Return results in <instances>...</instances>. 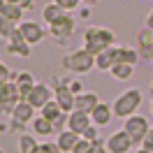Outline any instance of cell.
<instances>
[{
    "label": "cell",
    "mask_w": 153,
    "mask_h": 153,
    "mask_svg": "<svg viewBox=\"0 0 153 153\" xmlns=\"http://www.w3.org/2000/svg\"><path fill=\"white\" fill-rule=\"evenodd\" d=\"M114 42H116V35H114V30H109V28L88 26V28L84 30V49L91 51L93 56L102 53V51L109 49V47H114Z\"/></svg>",
    "instance_id": "cell-1"
},
{
    "label": "cell",
    "mask_w": 153,
    "mask_h": 153,
    "mask_svg": "<svg viewBox=\"0 0 153 153\" xmlns=\"http://www.w3.org/2000/svg\"><path fill=\"white\" fill-rule=\"evenodd\" d=\"M60 67L65 72H72V74H88L93 67H95V56L86 51V49H74L60 58Z\"/></svg>",
    "instance_id": "cell-2"
},
{
    "label": "cell",
    "mask_w": 153,
    "mask_h": 153,
    "mask_svg": "<svg viewBox=\"0 0 153 153\" xmlns=\"http://www.w3.org/2000/svg\"><path fill=\"white\" fill-rule=\"evenodd\" d=\"M144 95H142V88H125L121 95L114 100V116L116 118H130V116L137 114V109L142 107Z\"/></svg>",
    "instance_id": "cell-3"
},
{
    "label": "cell",
    "mask_w": 153,
    "mask_h": 153,
    "mask_svg": "<svg viewBox=\"0 0 153 153\" xmlns=\"http://www.w3.org/2000/svg\"><path fill=\"white\" fill-rule=\"evenodd\" d=\"M123 130L130 134V139H132L134 146H142L144 137H146L149 130H151V123H149L146 116L134 114V116H130V118H125V121H123Z\"/></svg>",
    "instance_id": "cell-4"
},
{
    "label": "cell",
    "mask_w": 153,
    "mask_h": 153,
    "mask_svg": "<svg viewBox=\"0 0 153 153\" xmlns=\"http://www.w3.org/2000/svg\"><path fill=\"white\" fill-rule=\"evenodd\" d=\"M74 28H76V19L70 14V12H65L56 23H51V26H49V35H51V37H56L58 44H67L70 37L74 35Z\"/></svg>",
    "instance_id": "cell-5"
},
{
    "label": "cell",
    "mask_w": 153,
    "mask_h": 153,
    "mask_svg": "<svg viewBox=\"0 0 153 153\" xmlns=\"http://www.w3.org/2000/svg\"><path fill=\"white\" fill-rule=\"evenodd\" d=\"M21 100V93L19 88H16V84L14 81H5V84H0V111L2 114L10 116L12 111H14V107L19 105Z\"/></svg>",
    "instance_id": "cell-6"
},
{
    "label": "cell",
    "mask_w": 153,
    "mask_h": 153,
    "mask_svg": "<svg viewBox=\"0 0 153 153\" xmlns=\"http://www.w3.org/2000/svg\"><path fill=\"white\" fill-rule=\"evenodd\" d=\"M19 33H21V37L28 42L30 47H35V44H39V42H44V37H47V33L49 30L39 23V21H28V19H23L19 23Z\"/></svg>",
    "instance_id": "cell-7"
},
{
    "label": "cell",
    "mask_w": 153,
    "mask_h": 153,
    "mask_svg": "<svg viewBox=\"0 0 153 153\" xmlns=\"http://www.w3.org/2000/svg\"><path fill=\"white\" fill-rule=\"evenodd\" d=\"M53 100H56L58 105H60V109L65 111V114H72L74 111V100H76V95L67 88V84L60 79V81H53Z\"/></svg>",
    "instance_id": "cell-8"
},
{
    "label": "cell",
    "mask_w": 153,
    "mask_h": 153,
    "mask_svg": "<svg viewBox=\"0 0 153 153\" xmlns=\"http://www.w3.org/2000/svg\"><path fill=\"white\" fill-rule=\"evenodd\" d=\"M105 146H107L109 153H130L134 144H132V139H130V134L121 128V130H116V132H111L107 137Z\"/></svg>",
    "instance_id": "cell-9"
},
{
    "label": "cell",
    "mask_w": 153,
    "mask_h": 153,
    "mask_svg": "<svg viewBox=\"0 0 153 153\" xmlns=\"http://www.w3.org/2000/svg\"><path fill=\"white\" fill-rule=\"evenodd\" d=\"M26 100H28L35 109H42L44 105H49V102L53 100V88L49 86V84H44V81H37V84H35V88L28 93V97H26Z\"/></svg>",
    "instance_id": "cell-10"
},
{
    "label": "cell",
    "mask_w": 153,
    "mask_h": 153,
    "mask_svg": "<svg viewBox=\"0 0 153 153\" xmlns=\"http://www.w3.org/2000/svg\"><path fill=\"white\" fill-rule=\"evenodd\" d=\"M12 81L16 84V88H19V93H21V97L26 100L28 97V93L35 88V74L33 72H28V70H21V72H12Z\"/></svg>",
    "instance_id": "cell-11"
},
{
    "label": "cell",
    "mask_w": 153,
    "mask_h": 153,
    "mask_svg": "<svg viewBox=\"0 0 153 153\" xmlns=\"http://www.w3.org/2000/svg\"><path fill=\"white\" fill-rule=\"evenodd\" d=\"M5 47H7V53H12L16 58H30V53H33V47L21 37V33H16L12 39H7Z\"/></svg>",
    "instance_id": "cell-12"
},
{
    "label": "cell",
    "mask_w": 153,
    "mask_h": 153,
    "mask_svg": "<svg viewBox=\"0 0 153 153\" xmlns=\"http://www.w3.org/2000/svg\"><path fill=\"white\" fill-rule=\"evenodd\" d=\"M100 102H102V100H100V95H97L95 91H84V93H81V95H76V100H74V111L91 114Z\"/></svg>",
    "instance_id": "cell-13"
},
{
    "label": "cell",
    "mask_w": 153,
    "mask_h": 153,
    "mask_svg": "<svg viewBox=\"0 0 153 153\" xmlns=\"http://www.w3.org/2000/svg\"><path fill=\"white\" fill-rule=\"evenodd\" d=\"M111 118H116V116H114V107L109 105V102H100V105L91 111V121H93V125H97V128L109 125Z\"/></svg>",
    "instance_id": "cell-14"
},
{
    "label": "cell",
    "mask_w": 153,
    "mask_h": 153,
    "mask_svg": "<svg viewBox=\"0 0 153 153\" xmlns=\"http://www.w3.org/2000/svg\"><path fill=\"white\" fill-rule=\"evenodd\" d=\"M35 111H37V109L30 105L28 100H21L19 105L14 107V111L10 114V118H14V121H19V123H23V125H30V123H33V118L37 116Z\"/></svg>",
    "instance_id": "cell-15"
},
{
    "label": "cell",
    "mask_w": 153,
    "mask_h": 153,
    "mask_svg": "<svg viewBox=\"0 0 153 153\" xmlns=\"http://www.w3.org/2000/svg\"><path fill=\"white\" fill-rule=\"evenodd\" d=\"M93 121H91V114H84V111H72L67 116V130H72L76 134H84L86 128H91Z\"/></svg>",
    "instance_id": "cell-16"
},
{
    "label": "cell",
    "mask_w": 153,
    "mask_h": 153,
    "mask_svg": "<svg viewBox=\"0 0 153 153\" xmlns=\"http://www.w3.org/2000/svg\"><path fill=\"white\" fill-rule=\"evenodd\" d=\"M134 39H137V51H139V56H142L144 60H149V53H151V47H153V30H149L144 26L142 30H137Z\"/></svg>",
    "instance_id": "cell-17"
},
{
    "label": "cell",
    "mask_w": 153,
    "mask_h": 153,
    "mask_svg": "<svg viewBox=\"0 0 153 153\" xmlns=\"http://www.w3.org/2000/svg\"><path fill=\"white\" fill-rule=\"evenodd\" d=\"M30 132L37 134V137H51V134H56V128H53V123L49 118L37 114L33 118V123H30Z\"/></svg>",
    "instance_id": "cell-18"
},
{
    "label": "cell",
    "mask_w": 153,
    "mask_h": 153,
    "mask_svg": "<svg viewBox=\"0 0 153 153\" xmlns=\"http://www.w3.org/2000/svg\"><path fill=\"white\" fill-rule=\"evenodd\" d=\"M79 139H81V134L72 132V130H63V132H58L56 144H58V149H60L63 153H70V151L76 146V142H79Z\"/></svg>",
    "instance_id": "cell-19"
},
{
    "label": "cell",
    "mask_w": 153,
    "mask_h": 153,
    "mask_svg": "<svg viewBox=\"0 0 153 153\" xmlns=\"http://www.w3.org/2000/svg\"><path fill=\"white\" fill-rule=\"evenodd\" d=\"M0 16L14 21V23H21V21H23V7L16 5V2H5V5L0 7Z\"/></svg>",
    "instance_id": "cell-20"
},
{
    "label": "cell",
    "mask_w": 153,
    "mask_h": 153,
    "mask_svg": "<svg viewBox=\"0 0 153 153\" xmlns=\"http://www.w3.org/2000/svg\"><path fill=\"white\" fill-rule=\"evenodd\" d=\"M109 74L114 76L116 81H128V79H132V74H134V65H128V63H114L111 70H109Z\"/></svg>",
    "instance_id": "cell-21"
},
{
    "label": "cell",
    "mask_w": 153,
    "mask_h": 153,
    "mask_svg": "<svg viewBox=\"0 0 153 153\" xmlns=\"http://www.w3.org/2000/svg\"><path fill=\"white\" fill-rule=\"evenodd\" d=\"M65 14V10L60 7V5H56V2H49V5H44V10H42V21L47 23V26H51V23H56L60 16Z\"/></svg>",
    "instance_id": "cell-22"
},
{
    "label": "cell",
    "mask_w": 153,
    "mask_h": 153,
    "mask_svg": "<svg viewBox=\"0 0 153 153\" xmlns=\"http://www.w3.org/2000/svg\"><path fill=\"white\" fill-rule=\"evenodd\" d=\"M16 146H19V153H33V151L39 146L37 134H33V132H23V134H19V142H16Z\"/></svg>",
    "instance_id": "cell-23"
},
{
    "label": "cell",
    "mask_w": 153,
    "mask_h": 153,
    "mask_svg": "<svg viewBox=\"0 0 153 153\" xmlns=\"http://www.w3.org/2000/svg\"><path fill=\"white\" fill-rule=\"evenodd\" d=\"M139 51L132 47H118V63H128V65H134L137 67V63H139Z\"/></svg>",
    "instance_id": "cell-24"
},
{
    "label": "cell",
    "mask_w": 153,
    "mask_h": 153,
    "mask_svg": "<svg viewBox=\"0 0 153 153\" xmlns=\"http://www.w3.org/2000/svg\"><path fill=\"white\" fill-rule=\"evenodd\" d=\"M63 114H65V111L60 109V105H58L56 100H51L49 105H44L42 109H39V116H44V118H49L51 123H53V121H58V118H60Z\"/></svg>",
    "instance_id": "cell-25"
},
{
    "label": "cell",
    "mask_w": 153,
    "mask_h": 153,
    "mask_svg": "<svg viewBox=\"0 0 153 153\" xmlns=\"http://www.w3.org/2000/svg\"><path fill=\"white\" fill-rule=\"evenodd\" d=\"M16 33H19V23H14V21L5 19V16H0V37L7 42V39H12Z\"/></svg>",
    "instance_id": "cell-26"
},
{
    "label": "cell",
    "mask_w": 153,
    "mask_h": 153,
    "mask_svg": "<svg viewBox=\"0 0 153 153\" xmlns=\"http://www.w3.org/2000/svg\"><path fill=\"white\" fill-rule=\"evenodd\" d=\"M111 65H114V56H111V47H109V49H105L102 53H97V56H95V67H97V70H102V72H109Z\"/></svg>",
    "instance_id": "cell-27"
},
{
    "label": "cell",
    "mask_w": 153,
    "mask_h": 153,
    "mask_svg": "<svg viewBox=\"0 0 153 153\" xmlns=\"http://www.w3.org/2000/svg\"><path fill=\"white\" fill-rule=\"evenodd\" d=\"M67 84V88L74 93V95H81L84 93V84H81V79H76V76H70V79H63Z\"/></svg>",
    "instance_id": "cell-28"
},
{
    "label": "cell",
    "mask_w": 153,
    "mask_h": 153,
    "mask_svg": "<svg viewBox=\"0 0 153 153\" xmlns=\"http://www.w3.org/2000/svg\"><path fill=\"white\" fill-rule=\"evenodd\" d=\"M91 151H93V142H88V139H84V137H81V139L76 142V146H74L70 153H91Z\"/></svg>",
    "instance_id": "cell-29"
},
{
    "label": "cell",
    "mask_w": 153,
    "mask_h": 153,
    "mask_svg": "<svg viewBox=\"0 0 153 153\" xmlns=\"http://www.w3.org/2000/svg\"><path fill=\"white\" fill-rule=\"evenodd\" d=\"M56 5H60L65 12H74V10H79L81 7V0H53Z\"/></svg>",
    "instance_id": "cell-30"
},
{
    "label": "cell",
    "mask_w": 153,
    "mask_h": 153,
    "mask_svg": "<svg viewBox=\"0 0 153 153\" xmlns=\"http://www.w3.org/2000/svg\"><path fill=\"white\" fill-rule=\"evenodd\" d=\"M81 137H84V139H88V142H100V128H97V125H91V128H86V132L81 134Z\"/></svg>",
    "instance_id": "cell-31"
},
{
    "label": "cell",
    "mask_w": 153,
    "mask_h": 153,
    "mask_svg": "<svg viewBox=\"0 0 153 153\" xmlns=\"http://www.w3.org/2000/svg\"><path fill=\"white\" fill-rule=\"evenodd\" d=\"M12 72H14V70H10V67L5 65V63H0V84H5V81H12Z\"/></svg>",
    "instance_id": "cell-32"
},
{
    "label": "cell",
    "mask_w": 153,
    "mask_h": 153,
    "mask_svg": "<svg viewBox=\"0 0 153 153\" xmlns=\"http://www.w3.org/2000/svg\"><path fill=\"white\" fill-rule=\"evenodd\" d=\"M26 128H28V125H23V123H19V121L10 118V132H19V134H23V132H26Z\"/></svg>",
    "instance_id": "cell-33"
},
{
    "label": "cell",
    "mask_w": 153,
    "mask_h": 153,
    "mask_svg": "<svg viewBox=\"0 0 153 153\" xmlns=\"http://www.w3.org/2000/svg\"><path fill=\"white\" fill-rule=\"evenodd\" d=\"M142 149H146V151H153V128L149 130V134L144 137V142H142Z\"/></svg>",
    "instance_id": "cell-34"
},
{
    "label": "cell",
    "mask_w": 153,
    "mask_h": 153,
    "mask_svg": "<svg viewBox=\"0 0 153 153\" xmlns=\"http://www.w3.org/2000/svg\"><path fill=\"white\" fill-rule=\"evenodd\" d=\"M16 5H21V7H23V12H30L33 7H35V0H19Z\"/></svg>",
    "instance_id": "cell-35"
},
{
    "label": "cell",
    "mask_w": 153,
    "mask_h": 153,
    "mask_svg": "<svg viewBox=\"0 0 153 153\" xmlns=\"http://www.w3.org/2000/svg\"><path fill=\"white\" fill-rule=\"evenodd\" d=\"M91 153H109V151H107L105 142H95V144H93V151H91Z\"/></svg>",
    "instance_id": "cell-36"
},
{
    "label": "cell",
    "mask_w": 153,
    "mask_h": 153,
    "mask_svg": "<svg viewBox=\"0 0 153 153\" xmlns=\"http://www.w3.org/2000/svg\"><path fill=\"white\" fill-rule=\"evenodd\" d=\"M76 14H79L81 19H88V16H91V7H79V10H76Z\"/></svg>",
    "instance_id": "cell-37"
},
{
    "label": "cell",
    "mask_w": 153,
    "mask_h": 153,
    "mask_svg": "<svg viewBox=\"0 0 153 153\" xmlns=\"http://www.w3.org/2000/svg\"><path fill=\"white\" fill-rule=\"evenodd\" d=\"M146 28H149V30H153V10L149 12V14H146Z\"/></svg>",
    "instance_id": "cell-38"
},
{
    "label": "cell",
    "mask_w": 153,
    "mask_h": 153,
    "mask_svg": "<svg viewBox=\"0 0 153 153\" xmlns=\"http://www.w3.org/2000/svg\"><path fill=\"white\" fill-rule=\"evenodd\" d=\"M33 153H49V151H47V146H44V142H39V146H37Z\"/></svg>",
    "instance_id": "cell-39"
},
{
    "label": "cell",
    "mask_w": 153,
    "mask_h": 153,
    "mask_svg": "<svg viewBox=\"0 0 153 153\" xmlns=\"http://www.w3.org/2000/svg\"><path fill=\"white\" fill-rule=\"evenodd\" d=\"M134 153H153V151H146V149H142V146H139V149H137Z\"/></svg>",
    "instance_id": "cell-40"
},
{
    "label": "cell",
    "mask_w": 153,
    "mask_h": 153,
    "mask_svg": "<svg viewBox=\"0 0 153 153\" xmlns=\"http://www.w3.org/2000/svg\"><path fill=\"white\" fill-rule=\"evenodd\" d=\"M81 2H86V5H95L97 0H81Z\"/></svg>",
    "instance_id": "cell-41"
},
{
    "label": "cell",
    "mask_w": 153,
    "mask_h": 153,
    "mask_svg": "<svg viewBox=\"0 0 153 153\" xmlns=\"http://www.w3.org/2000/svg\"><path fill=\"white\" fill-rule=\"evenodd\" d=\"M149 63H153V47H151V53H149Z\"/></svg>",
    "instance_id": "cell-42"
},
{
    "label": "cell",
    "mask_w": 153,
    "mask_h": 153,
    "mask_svg": "<svg viewBox=\"0 0 153 153\" xmlns=\"http://www.w3.org/2000/svg\"><path fill=\"white\" fill-rule=\"evenodd\" d=\"M151 114H153V97H151Z\"/></svg>",
    "instance_id": "cell-43"
},
{
    "label": "cell",
    "mask_w": 153,
    "mask_h": 153,
    "mask_svg": "<svg viewBox=\"0 0 153 153\" xmlns=\"http://www.w3.org/2000/svg\"><path fill=\"white\" fill-rule=\"evenodd\" d=\"M5 2H7V0H0V7H2V5H5Z\"/></svg>",
    "instance_id": "cell-44"
},
{
    "label": "cell",
    "mask_w": 153,
    "mask_h": 153,
    "mask_svg": "<svg viewBox=\"0 0 153 153\" xmlns=\"http://www.w3.org/2000/svg\"><path fill=\"white\" fill-rule=\"evenodd\" d=\"M151 93H153V79H151Z\"/></svg>",
    "instance_id": "cell-45"
},
{
    "label": "cell",
    "mask_w": 153,
    "mask_h": 153,
    "mask_svg": "<svg viewBox=\"0 0 153 153\" xmlns=\"http://www.w3.org/2000/svg\"><path fill=\"white\" fill-rule=\"evenodd\" d=\"M7 2H19V0H7Z\"/></svg>",
    "instance_id": "cell-46"
},
{
    "label": "cell",
    "mask_w": 153,
    "mask_h": 153,
    "mask_svg": "<svg viewBox=\"0 0 153 153\" xmlns=\"http://www.w3.org/2000/svg\"><path fill=\"white\" fill-rule=\"evenodd\" d=\"M0 153H5V151H2V146H0Z\"/></svg>",
    "instance_id": "cell-47"
},
{
    "label": "cell",
    "mask_w": 153,
    "mask_h": 153,
    "mask_svg": "<svg viewBox=\"0 0 153 153\" xmlns=\"http://www.w3.org/2000/svg\"><path fill=\"white\" fill-rule=\"evenodd\" d=\"M0 63H2V56H0Z\"/></svg>",
    "instance_id": "cell-48"
}]
</instances>
